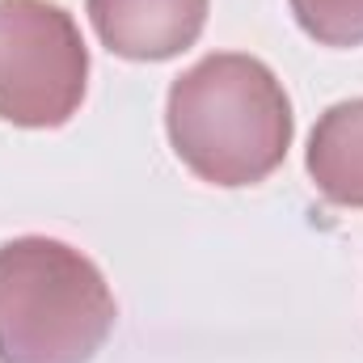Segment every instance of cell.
<instances>
[{
	"label": "cell",
	"mask_w": 363,
	"mask_h": 363,
	"mask_svg": "<svg viewBox=\"0 0 363 363\" xmlns=\"http://www.w3.org/2000/svg\"><path fill=\"white\" fill-rule=\"evenodd\" d=\"M118 304L97 262L55 237L0 245V363H89Z\"/></svg>",
	"instance_id": "2"
},
{
	"label": "cell",
	"mask_w": 363,
	"mask_h": 363,
	"mask_svg": "<svg viewBox=\"0 0 363 363\" xmlns=\"http://www.w3.org/2000/svg\"><path fill=\"white\" fill-rule=\"evenodd\" d=\"M304 165L330 203L363 207V97L338 101L317 118Z\"/></svg>",
	"instance_id": "5"
},
{
	"label": "cell",
	"mask_w": 363,
	"mask_h": 363,
	"mask_svg": "<svg viewBox=\"0 0 363 363\" xmlns=\"http://www.w3.org/2000/svg\"><path fill=\"white\" fill-rule=\"evenodd\" d=\"M165 131L199 182L237 190L287 161L296 114L283 81L258 55L216 51L169 85Z\"/></svg>",
	"instance_id": "1"
},
{
	"label": "cell",
	"mask_w": 363,
	"mask_h": 363,
	"mask_svg": "<svg viewBox=\"0 0 363 363\" xmlns=\"http://www.w3.org/2000/svg\"><path fill=\"white\" fill-rule=\"evenodd\" d=\"M211 0H85L89 21L106 51L161 64L199 43Z\"/></svg>",
	"instance_id": "4"
},
{
	"label": "cell",
	"mask_w": 363,
	"mask_h": 363,
	"mask_svg": "<svg viewBox=\"0 0 363 363\" xmlns=\"http://www.w3.org/2000/svg\"><path fill=\"white\" fill-rule=\"evenodd\" d=\"M89 89V47L55 0H0V118L30 131L64 127Z\"/></svg>",
	"instance_id": "3"
},
{
	"label": "cell",
	"mask_w": 363,
	"mask_h": 363,
	"mask_svg": "<svg viewBox=\"0 0 363 363\" xmlns=\"http://www.w3.org/2000/svg\"><path fill=\"white\" fill-rule=\"evenodd\" d=\"M300 30L321 47H359L363 0H291Z\"/></svg>",
	"instance_id": "6"
}]
</instances>
